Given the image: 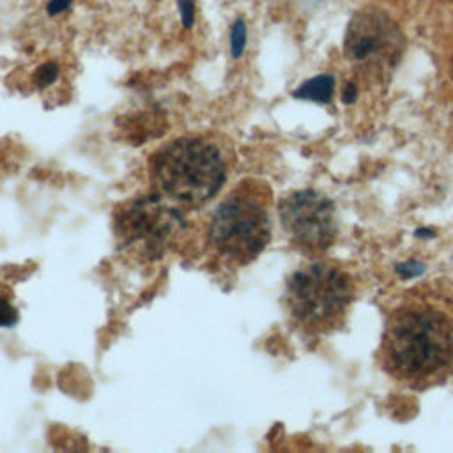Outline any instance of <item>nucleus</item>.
Returning <instances> with one entry per match:
<instances>
[{
    "label": "nucleus",
    "instance_id": "nucleus-1",
    "mask_svg": "<svg viewBox=\"0 0 453 453\" xmlns=\"http://www.w3.org/2000/svg\"><path fill=\"white\" fill-rule=\"evenodd\" d=\"M230 165L225 143L205 134H188L161 145L149 159V173L161 196L177 205L200 207L223 189Z\"/></svg>",
    "mask_w": 453,
    "mask_h": 453
},
{
    "label": "nucleus",
    "instance_id": "nucleus-2",
    "mask_svg": "<svg viewBox=\"0 0 453 453\" xmlns=\"http://www.w3.org/2000/svg\"><path fill=\"white\" fill-rule=\"evenodd\" d=\"M382 352L388 368L398 379L425 382L451 361V322L430 306L400 308L388 320Z\"/></svg>",
    "mask_w": 453,
    "mask_h": 453
},
{
    "label": "nucleus",
    "instance_id": "nucleus-3",
    "mask_svg": "<svg viewBox=\"0 0 453 453\" xmlns=\"http://www.w3.org/2000/svg\"><path fill=\"white\" fill-rule=\"evenodd\" d=\"M271 241V189L258 180L239 182L211 212L209 248L225 262L246 265Z\"/></svg>",
    "mask_w": 453,
    "mask_h": 453
},
{
    "label": "nucleus",
    "instance_id": "nucleus-4",
    "mask_svg": "<svg viewBox=\"0 0 453 453\" xmlns=\"http://www.w3.org/2000/svg\"><path fill=\"white\" fill-rule=\"evenodd\" d=\"M352 301V283L338 265L311 262L292 273L285 287L290 317L308 331H327L340 324Z\"/></svg>",
    "mask_w": 453,
    "mask_h": 453
},
{
    "label": "nucleus",
    "instance_id": "nucleus-5",
    "mask_svg": "<svg viewBox=\"0 0 453 453\" xmlns=\"http://www.w3.org/2000/svg\"><path fill=\"white\" fill-rule=\"evenodd\" d=\"M159 193L133 198L115 214V235L122 250L143 258L161 257L184 230L180 211Z\"/></svg>",
    "mask_w": 453,
    "mask_h": 453
},
{
    "label": "nucleus",
    "instance_id": "nucleus-6",
    "mask_svg": "<svg viewBox=\"0 0 453 453\" xmlns=\"http://www.w3.org/2000/svg\"><path fill=\"white\" fill-rule=\"evenodd\" d=\"M280 221L288 239L304 251L329 248L336 235L333 202L313 189L287 195L278 207Z\"/></svg>",
    "mask_w": 453,
    "mask_h": 453
},
{
    "label": "nucleus",
    "instance_id": "nucleus-7",
    "mask_svg": "<svg viewBox=\"0 0 453 453\" xmlns=\"http://www.w3.org/2000/svg\"><path fill=\"white\" fill-rule=\"evenodd\" d=\"M403 39L391 18L377 9H365L352 16L343 50L349 60L368 67H393L402 53Z\"/></svg>",
    "mask_w": 453,
    "mask_h": 453
},
{
    "label": "nucleus",
    "instance_id": "nucleus-8",
    "mask_svg": "<svg viewBox=\"0 0 453 453\" xmlns=\"http://www.w3.org/2000/svg\"><path fill=\"white\" fill-rule=\"evenodd\" d=\"M334 92V76L333 74H317L306 81H303L296 90L294 97L313 103H329Z\"/></svg>",
    "mask_w": 453,
    "mask_h": 453
},
{
    "label": "nucleus",
    "instance_id": "nucleus-9",
    "mask_svg": "<svg viewBox=\"0 0 453 453\" xmlns=\"http://www.w3.org/2000/svg\"><path fill=\"white\" fill-rule=\"evenodd\" d=\"M230 55L232 58H241L244 50H246V41H248V27L242 18H235L232 27H230Z\"/></svg>",
    "mask_w": 453,
    "mask_h": 453
},
{
    "label": "nucleus",
    "instance_id": "nucleus-10",
    "mask_svg": "<svg viewBox=\"0 0 453 453\" xmlns=\"http://www.w3.org/2000/svg\"><path fill=\"white\" fill-rule=\"evenodd\" d=\"M58 74H60L58 64L53 62V60H50V62L41 64V65L35 69V73H34V81H35V85H37L39 88H44V87L53 85V83L57 81Z\"/></svg>",
    "mask_w": 453,
    "mask_h": 453
},
{
    "label": "nucleus",
    "instance_id": "nucleus-11",
    "mask_svg": "<svg viewBox=\"0 0 453 453\" xmlns=\"http://www.w3.org/2000/svg\"><path fill=\"white\" fill-rule=\"evenodd\" d=\"M18 322V311L12 306L11 297L7 296V288L0 285V326L7 327Z\"/></svg>",
    "mask_w": 453,
    "mask_h": 453
},
{
    "label": "nucleus",
    "instance_id": "nucleus-12",
    "mask_svg": "<svg viewBox=\"0 0 453 453\" xmlns=\"http://www.w3.org/2000/svg\"><path fill=\"white\" fill-rule=\"evenodd\" d=\"M175 4H177V11L180 14L182 27L186 30L193 28L195 18H196V0H177Z\"/></svg>",
    "mask_w": 453,
    "mask_h": 453
},
{
    "label": "nucleus",
    "instance_id": "nucleus-13",
    "mask_svg": "<svg viewBox=\"0 0 453 453\" xmlns=\"http://www.w3.org/2000/svg\"><path fill=\"white\" fill-rule=\"evenodd\" d=\"M395 269L403 278H414V276H418V274H421L425 271V265L421 262L412 260V262H402Z\"/></svg>",
    "mask_w": 453,
    "mask_h": 453
},
{
    "label": "nucleus",
    "instance_id": "nucleus-14",
    "mask_svg": "<svg viewBox=\"0 0 453 453\" xmlns=\"http://www.w3.org/2000/svg\"><path fill=\"white\" fill-rule=\"evenodd\" d=\"M74 0H48L46 4V14L48 16H58L62 12H65Z\"/></svg>",
    "mask_w": 453,
    "mask_h": 453
},
{
    "label": "nucleus",
    "instance_id": "nucleus-15",
    "mask_svg": "<svg viewBox=\"0 0 453 453\" xmlns=\"http://www.w3.org/2000/svg\"><path fill=\"white\" fill-rule=\"evenodd\" d=\"M356 96H357V88H356V85L354 83H347L345 87H343V94H342V97H343V103H352L354 99H356Z\"/></svg>",
    "mask_w": 453,
    "mask_h": 453
},
{
    "label": "nucleus",
    "instance_id": "nucleus-16",
    "mask_svg": "<svg viewBox=\"0 0 453 453\" xmlns=\"http://www.w3.org/2000/svg\"><path fill=\"white\" fill-rule=\"evenodd\" d=\"M418 237H434V232L432 230H426V228H421L416 232Z\"/></svg>",
    "mask_w": 453,
    "mask_h": 453
},
{
    "label": "nucleus",
    "instance_id": "nucleus-17",
    "mask_svg": "<svg viewBox=\"0 0 453 453\" xmlns=\"http://www.w3.org/2000/svg\"><path fill=\"white\" fill-rule=\"evenodd\" d=\"M304 2H308V4H315V2H319V0H304Z\"/></svg>",
    "mask_w": 453,
    "mask_h": 453
},
{
    "label": "nucleus",
    "instance_id": "nucleus-18",
    "mask_svg": "<svg viewBox=\"0 0 453 453\" xmlns=\"http://www.w3.org/2000/svg\"><path fill=\"white\" fill-rule=\"evenodd\" d=\"M451 76H453V65H451Z\"/></svg>",
    "mask_w": 453,
    "mask_h": 453
},
{
    "label": "nucleus",
    "instance_id": "nucleus-19",
    "mask_svg": "<svg viewBox=\"0 0 453 453\" xmlns=\"http://www.w3.org/2000/svg\"><path fill=\"white\" fill-rule=\"evenodd\" d=\"M156 2H157V0H156Z\"/></svg>",
    "mask_w": 453,
    "mask_h": 453
}]
</instances>
